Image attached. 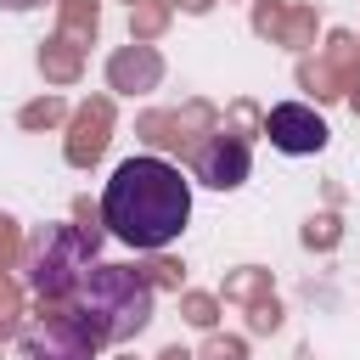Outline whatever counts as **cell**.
Returning <instances> with one entry per match:
<instances>
[{
    "label": "cell",
    "instance_id": "7",
    "mask_svg": "<svg viewBox=\"0 0 360 360\" xmlns=\"http://www.w3.org/2000/svg\"><path fill=\"white\" fill-rule=\"evenodd\" d=\"M6 11H34V6H45V0H0Z\"/></svg>",
    "mask_w": 360,
    "mask_h": 360
},
{
    "label": "cell",
    "instance_id": "4",
    "mask_svg": "<svg viewBox=\"0 0 360 360\" xmlns=\"http://www.w3.org/2000/svg\"><path fill=\"white\" fill-rule=\"evenodd\" d=\"M264 135H270V146L287 152V158H309V152H321V146L332 141L326 118H321L315 107H304V101H276L270 118H264Z\"/></svg>",
    "mask_w": 360,
    "mask_h": 360
},
{
    "label": "cell",
    "instance_id": "2",
    "mask_svg": "<svg viewBox=\"0 0 360 360\" xmlns=\"http://www.w3.org/2000/svg\"><path fill=\"white\" fill-rule=\"evenodd\" d=\"M79 315L96 343H124L152 321V281L124 264H90V276L79 281Z\"/></svg>",
    "mask_w": 360,
    "mask_h": 360
},
{
    "label": "cell",
    "instance_id": "6",
    "mask_svg": "<svg viewBox=\"0 0 360 360\" xmlns=\"http://www.w3.org/2000/svg\"><path fill=\"white\" fill-rule=\"evenodd\" d=\"M248 174H253V152H248L242 135H214V141H202V152H197V180H202V186L236 191Z\"/></svg>",
    "mask_w": 360,
    "mask_h": 360
},
{
    "label": "cell",
    "instance_id": "5",
    "mask_svg": "<svg viewBox=\"0 0 360 360\" xmlns=\"http://www.w3.org/2000/svg\"><path fill=\"white\" fill-rule=\"evenodd\" d=\"M22 360H96V332L84 315H45L22 338Z\"/></svg>",
    "mask_w": 360,
    "mask_h": 360
},
{
    "label": "cell",
    "instance_id": "1",
    "mask_svg": "<svg viewBox=\"0 0 360 360\" xmlns=\"http://www.w3.org/2000/svg\"><path fill=\"white\" fill-rule=\"evenodd\" d=\"M191 219V180L169 158H124L101 186V225L124 248H169Z\"/></svg>",
    "mask_w": 360,
    "mask_h": 360
},
{
    "label": "cell",
    "instance_id": "3",
    "mask_svg": "<svg viewBox=\"0 0 360 360\" xmlns=\"http://www.w3.org/2000/svg\"><path fill=\"white\" fill-rule=\"evenodd\" d=\"M96 264V242L79 231V225H45L28 236V253H22V281L28 292L39 298H73L79 281L90 276Z\"/></svg>",
    "mask_w": 360,
    "mask_h": 360
}]
</instances>
